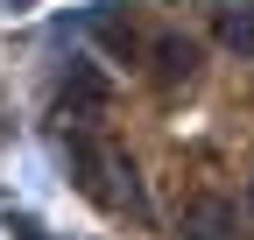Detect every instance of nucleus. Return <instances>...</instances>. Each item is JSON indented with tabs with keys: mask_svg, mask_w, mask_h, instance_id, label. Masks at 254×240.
<instances>
[{
	"mask_svg": "<svg viewBox=\"0 0 254 240\" xmlns=\"http://www.w3.org/2000/svg\"><path fill=\"white\" fill-rule=\"evenodd\" d=\"M50 36H92V50L106 57V64H148V43H155V21L141 0H85V7L57 14Z\"/></svg>",
	"mask_w": 254,
	"mask_h": 240,
	"instance_id": "1",
	"label": "nucleus"
},
{
	"mask_svg": "<svg viewBox=\"0 0 254 240\" xmlns=\"http://www.w3.org/2000/svg\"><path fill=\"white\" fill-rule=\"evenodd\" d=\"M120 99V78L99 50H64L57 71H50V127L57 120H92L99 127V113Z\"/></svg>",
	"mask_w": 254,
	"mask_h": 240,
	"instance_id": "2",
	"label": "nucleus"
},
{
	"mask_svg": "<svg viewBox=\"0 0 254 240\" xmlns=\"http://www.w3.org/2000/svg\"><path fill=\"white\" fill-rule=\"evenodd\" d=\"M148 85L155 92H190V85L205 78V43H198V28H184V21H163L155 28V43H148Z\"/></svg>",
	"mask_w": 254,
	"mask_h": 240,
	"instance_id": "3",
	"label": "nucleus"
},
{
	"mask_svg": "<svg viewBox=\"0 0 254 240\" xmlns=\"http://www.w3.org/2000/svg\"><path fill=\"white\" fill-rule=\"evenodd\" d=\"M50 156H57V170L92 198V191H99V177H106V163L120 156V148L92 127V120H57V127H50Z\"/></svg>",
	"mask_w": 254,
	"mask_h": 240,
	"instance_id": "4",
	"label": "nucleus"
},
{
	"mask_svg": "<svg viewBox=\"0 0 254 240\" xmlns=\"http://www.w3.org/2000/svg\"><path fill=\"white\" fill-rule=\"evenodd\" d=\"M240 226H247V205L226 198V191H190L170 219L177 240H240Z\"/></svg>",
	"mask_w": 254,
	"mask_h": 240,
	"instance_id": "5",
	"label": "nucleus"
},
{
	"mask_svg": "<svg viewBox=\"0 0 254 240\" xmlns=\"http://www.w3.org/2000/svg\"><path fill=\"white\" fill-rule=\"evenodd\" d=\"M92 205H99V212H113V219H134V226H155V198H148V184H141V170L127 163V156H113V163H106V177H99V191H92Z\"/></svg>",
	"mask_w": 254,
	"mask_h": 240,
	"instance_id": "6",
	"label": "nucleus"
},
{
	"mask_svg": "<svg viewBox=\"0 0 254 240\" xmlns=\"http://www.w3.org/2000/svg\"><path fill=\"white\" fill-rule=\"evenodd\" d=\"M205 28L226 57L254 64V0H205Z\"/></svg>",
	"mask_w": 254,
	"mask_h": 240,
	"instance_id": "7",
	"label": "nucleus"
},
{
	"mask_svg": "<svg viewBox=\"0 0 254 240\" xmlns=\"http://www.w3.org/2000/svg\"><path fill=\"white\" fill-rule=\"evenodd\" d=\"M0 14H28V0H0Z\"/></svg>",
	"mask_w": 254,
	"mask_h": 240,
	"instance_id": "8",
	"label": "nucleus"
}]
</instances>
